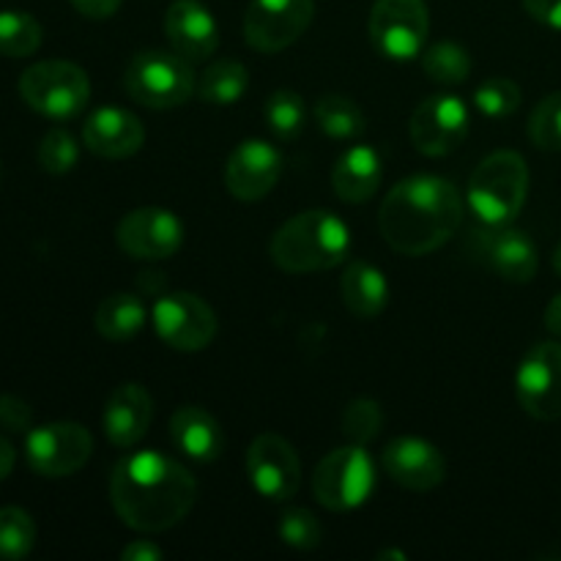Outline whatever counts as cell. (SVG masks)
<instances>
[{"label": "cell", "instance_id": "obj_21", "mask_svg": "<svg viewBox=\"0 0 561 561\" xmlns=\"http://www.w3.org/2000/svg\"><path fill=\"white\" fill-rule=\"evenodd\" d=\"M82 142L102 159H129L146 142V126L124 107H99L82 124Z\"/></svg>", "mask_w": 561, "mask_h": 561}, {"label": "cell", "instance_id": "obj_40", "mask_svg": "<svg viewBox=\"0 0 561 561\" xmlns=\"http://www.w3.org/2000/svg\"><path fill=\"white\" fill-rule=\"evenodd\" d=\"M124 561H159L162 559V548L151 540H135L121 551Z\"/></svg>", "mask_w": 561, "mask_h": 561}, {"label": "cell", "instance_id": "obj_3", "mask_svg": "<svg viewBox=\"0 0 561 561\" xmlns=\"http://www.w3.org/2000/svg\"><path fill=\"white\" fill-rule=\"evenodd\" d=\"M268 252L274 266L288 274L329 272L348 257L351 228L337 214L310 208L279 225Z\"/></svg>", "mask_w": 561, "mask_h": 561}, {"label": "cell", "instance_id": "obj_9", "mask_svg": "<svg viewBox=\"0 0 561 561\" xmlns=\"http://www.w3.org/2000/svg\"><path fill=\"white\" fill-rule=\"evenodd\" d=\"M153 329H157L159 340L164 345L184 354H195V351L208 348L217 337V312L195 294L186 290H173V294H162L153 301Z\"/></svg>", "mask_w": 561, "mask_h": 561}, {"label": "cell", "instance_id": "obj_18", "mask_svg": "<svg viewBox=\"0 0 561 561\" xmlns=\"http://www.w3.org/2000/svg\"><path fill=\"white\" fill-rule=\"evenodd\" d=\"M381 466L400 488L427 493L447 477V460L436 444L420 436H398L383 447Z\"/></svg>", "mask_w": 561, "mask_h": 561}, {"label": "cell", "instance_id": "obj_20", "mask_svg": "<svg viewBox=\"0 0 561 561\" xmlns=\"http://www.w3.org/2000/svg\"><path fill=\"white\" fill-rule=\"evenodd\" d=\"M164 36L173 53L190 64L211 58L219 47V27L201 0H173L164 14Z\"/></svg>", "mask_w": 561, "mask_h": 561}, {"label": "cell", "instance_id": "obj_31", "mask_svg": "<svg viewBox=\"0 0 561 561\" xmlns=\"http://www.w3.org/2000/svg\"><path fill=\"white\" fill-rule=\"evenodd\" d=\"M36 546V520L22 507L0 510V559L20 561Z\"/></svg>", "mask_w": 561, "mask_h": 561}, {"label": "cell", "instance_id": "obj_34", "mask_svg": "<svg viewBox=\"0 0 561 561\" xmlns=\"http://www.w3.org/2000/svg\"><path fill=\"white\" fill-rule=\"evenodd\" d=\"M383 427V411L376 400L370 398H356L345 405L343 411V433L351 444L367 447L376 442L378 433Z\"/></svg>", "mask_w": 561, "mask_h": 561}, {"label": "cell", "instance_id": "obj_39", "mask_svg": "<svg viewBox=\"0 0 561 561\" xmlns=\"http://www.w3.org/2000/svg\"><path fill=\"white\" fill-rule=\"evenodd\" d=\"M121 3L124 0H71V5L88 20H107L121 9Z\"/></svg>", "mask_w": 561, "mask_h": 561}, {"label": "cell", "instance_id": "obj_22", "mask_svg": "<svg viewBox=\"0 0 561 561\" xmlns=\"http://www.w3.org/2000/svg\"><path fill=\"white\" fill-rule=\"evenodd\" d=\"M170 442L195 463H214L225 449L222 425L203 405H181L170 416Z\"/></svg>", "mask_w": 561, "mask_h": 561}, {"label": "cell", "instance_id": "obj_19", "mask_svg": "<svg viewBox=\"0 0 561 561\" xmlns=\"http://www.w3.org/2000/svg\"><path fill=\"white\" fill-rule=\"evenodd\" d=\"M153 420V398L142 383H121L110 392L102 414V431L118 449H131L146 438Z\"/></svg>", "mask_w": 561, "mask_h": 561}, {"label": "cell", "instance_id": "obj_15", "mask_svg": "<svg viewBox=\"0 0 561 561\" xmlns=\"http://www.w3.org/2000/svg\"><path fill=\"white\" fill-rule=\"evenodd\" d=\"M115 241L126 255L137 261H164L184 244V225L168 208L140 206L121 219Z\"/></svg>", "mask_w": 561, "mask_h": 561}, {"label": "cell", "instance_id": "obj_35", "mask_svg": "<svg viewBox=\"0 0 561 561\" xmlns=\"http://www.w3.org/2000/svg\"><path fill=\"white\" fill-rule=\"evenodd\" d=\"M77 159H80V146L71 137L69 129L64 126H55L38 142V164H42L44 173L49 175H66L75 170Z\"/></svg>", "mask_w": 561, "mask_h": 561}, {"label": "cell", "instance_id": "obj_41", "mask_svg": "<svg viewBox=\"0 0 561 561\" xmlns=\"http://www.w3.org/2000/svg\"><path fill=\"white\" fill-rule=\"evenodd\" d=\"M14 463H16L14 447H11L9 438L0 436V482H3L11 471H14Z\"/></svg>", "mask_w": 561, "mask_h": 561}, {"label": "cell", "instance_id": "obj_12", "mask_svg": "<svg viewBox=\"0 0 561 561\" xmlns=\"http://www.w3.org/2000/svg\"><path fill=\"white\" fill-rule=\"evenodd\" d=\"M469 124V107L458 96L438 93V96H427L416 104V110L411 113L409 135L422 157L438 159L449 157L463 146Z\"/></svg>", "mask_w": 561, "mask_h": 561}, {"label": "cell", "instance_id": "obj_2", "mask_svg": "<svg viewBox=\"0 0 561 561\" xmlns=\"http://www.w3.org/2000/svg\"><path fill=\"white\" fill-rule=\"evenodd\" d=\"M463 222V197L442 175L420 173L398 181L383 197L378 230L394 252L409 257L442 250Z\"/></svg>", "mask_w": 561, "mask_h": 561}, {"label": "cell", "instance_id": "obj_44", "mask_svg": "<svg viewBox=\"0 0 561 561\" xmlns=\"http://www.w3.org/2000/svg\"><path fill=\"white\" fill-rule=\"evenodd\" d=\"M553 272L561 277V244L557 247V252H553Z\"/></svg>", "mask_w": 561, "mask_h": 561}, {"label": "cell", "instance_id": "obj_1", "mask_svg": "<svg viewBox=\"0 0 561 561\" xmlns=\"http://www.w3.org/2000/svg\"><path fill=\"white\" fill-rule=\"evenodd\" d=\"M197 499L192 471L159 449L124 455L110 474V502L121 524L157 535L179 526Z\"/></svg>", "mask_w": 561, "mask_h": 561}, {"label": "cell", "instance_id": "obj_30", "mask_svg": "<svg viewBox=\"0 0 561 561\" xmlns=\"http://www.w3.org/2000/svg\"><path fill=\"white\" fill-rule=\"evenodd\" d=\"M263 118H266V126L272 129L274 137H279V140H296L305 131L307 104L299 93L283 88V91H274L266 99V104H263Z\"/></svg>", "mask_w": 561, "mask_h": 561}, {"label": "cell", "instance_id": "obj_5", "mask_svg": "<svg viewBox=\"0 0 561 561\" xmlns=\"http://www.w3.org/2000/svg\"><path fill=\"white\" fill-rule=\"evenodd\" d=\"M124 91L137 104L151 110L184 107L197 91L195 71L179 53L146 49L129 60L124 71Z\"/></svg>", "mask_w": 561, "mask_h": 561}, {"label": "cell", "instance_id": "obj_8", "mask_svg": "<svg viewBox=\"0 0 561 561\" xmlns=\"http://www.w3.org/2000/svg\"><path fill=\"white\" fill-rule=\"evenodd\" d=\"M367 33L383 58L405 64L425 53L431 36V11L425 0H376L367 20Z\"/></svg>", "mask_w": 561, "mask_h": 561}, {"label": "cell", "instance_id": "obj_32", "mask_svg": "<svg viewBox=\"0 0 561 561\" xmlns=\"http://www.w3.org/2000/svg\"><path fill=\"white\" fill-rule=\"evenodd\" d=\"M524 102L518 82L510 77H488L485 82L474 88V107L485 118H507Z\"/></svg>", "mask_w": 561, "mask_h": 561}, {"label": "cell", "instance_id": "obj_16", "mask_svg": "<svg viewBox=\"0 0 561 561\" xmlns=\"http://www.w3.org/2000/svg\"><path fill=\"white\" fill-rule=\"evenodd\" d=\"M469 250L507 283L526 285L537 277L540 257L535 241L524 230L510 225H485L482 230H474Z\"/></svg>", "mask_w": 561, "mask_h": 561}, {"label": "cell", "instance_id": "obj_42", "mask_svg": "<svg viewBox=\"0 0 561 561\" xmlns=\"http://www.w3.org/2000/svg\"><path fill=\"white\" fill-rule=\"evenodd\" d=\"M546 329L561 337V294L553 296L551 305L546 307Z\"/></svg>", "mask_w": 561, "mask_h": 561}, {"label": "cell", "instance_id": "obj_36", "mask_svg": "<svg viewBox=\"0 0 561 561\" xmlns=\"http://www.w3.org/2000/svg\"><path fill=\"white\" fill-rule=\"evenodd\" d=\"M529 140L540 151H561V91L548 93L531 110Z\"/></svg>", "mask_w": 561, "mask_h": 561}, {"label": "cell", "instance_id": "obj_38", "mask_svg": "<svg viewBox=\"0 0 561 561\" xmlns=\"http://www.w3.org/2000/svg\"><path fill=\"white\" fill-rule=\"evenodd\" d=\"M524 9L540 25L561 31V0H524Z\"/></svg>", "mask_w": 561, "mask_h": 561}, {"label": "cell", "instance_id": "obj_33", "mask_svg": "<svg viewBox=\"0 0 561 561\" xmlns=\"http://www.w3.org/2000/svg\"><path fill=\"white\" fill-rule=\"evenodd\" d=\"M277 535L294 551H316L323 542V526L318 515L310 513V510L290 507L279 515Z\"/></svg>", "mask_w": 561, "mask_h": 561}, {"label": "cell", "instance_id": "obj_24", "mask_svg": "<svg viewBox=\"0 0 561 561\" xmlns=\"http://www.w3.org/2000/svg\"><path fill=\"white\" fill-rule=\"evenodd\" d=\"M340 294L345 307L362 321L378 318L389 305V283L378 266L367 261H351L340 277Z\"/></svg>", "mask_w": 561, "mask_h": 561}, {"label": "cell", "instance_id": "obj_10", "mask_svg": "<svg viewBox=\"0 0 561 561\" xmlns=\"http://www.w3.org/2000/svg\"><path fill=\"white\" fill-rule=\"evenodd\" d=\"M93 436L80 422H49L31 427L25 438V458L36 474L60 480L71 477L91 460Z\"/></svg>", "mask_w": 561, "mask_h": 561}, {"label": "cell", "instance_id": "obj_27", "mask_svg": "<svg viewBox=\"0 0 561 561\" xmlns=\"http://www.w3.org/2000/svg\"><path fill=\"white\" fill-rule=\"evenodd\" d=\"M312 115H316L318 129L332 140H356L367 129V118L359 104L348 96H340V93L318 99Z\"/></svg>", "mask_w": 561, "mask_h": 561}, {"label": "cell", "instance_id": "obj_37", "mask_svg": "<svg viewBox=\"0 0 561 561\" xmlns=\"http://www.w3.org/2000/svg\"><path fill=\"white\" fill-rule=\"evenodd\" d=\"M33 425V409L16 394H0V427L11 433H27Z\"/></svg>", "mask_w": 561, "mask_h": 561}, {"label": "cell", "instance_id": "obj_11", "mask_svg": "<svg viewBox=\"0 0 561 561\" xmlns=\"http://www.w3.org/2000/svg\"><path fill=\"white\" fill-rule=\"evenodd\" d=\"M316 16V0H252L244 14V38L255 53H283L299 42Z\"/></svg>", "mask_w": 561, "mask_h": 561}, {"label": "cell", "instance_id": "obj_29", "mask_svg": "<svg viewBox=\"0 0 561 561\" xmlns=\"http://www.w3.org/2000/svg\"><path fill=\"white\" fill-rule=\"evenodd\" d=\"M44 31L38 20L27 11H0V55L5 58H27L42 47Z\"/></svg>", "mask_w": 561, "mask_h": 561}, {"label": "cell", "instance_id": "obj_6", "mask_svg": "<svg viewBox=\"0 0 561 561\" xmlns=\"http://www.w3.org/2000/svg\"><path fill=\"white\" fill-rule=\"evenodd\" d=\"M376 488V463L359 444L332 449L312 471V496L329 513L359 510Z\"/></svg>", "mask_w": 561, "mask_h": 561}, {"label": "cell", "instance_id": "obj_7", "mask_svg": "<svg viewBox=\"0 0 561 561\" xmlns=\"http://www.w3.org/2000/svg\"><path fill=\"white\" fill-rule=\"evenodd\" d=\"M20 96L44 118L69 121L85 110L91 80L71 60H42L22 71Z\"/></svg>", "mask_w": 561, "mask_h": 561}, {"label": "cell", "instance_id": "obj_17", "mask_svg": "<svg viewBox=\"0 0 561 561\" xmlns=\"http://www.w3.org/2000/svg\"><path fill=\"white\" fill-rule=\"evenodd\" d=\"M283 175V153L266 140L239 142L225 164V186L241 203H257L277 186Z\"/></svg>", "mask_w": 561, "mask_h": 561}, {"label": "cell", "instance_id": "obj_23", "mask_svg": "<svg viewBox=\"0 0 561 561\" xmlns=\"http://www.w3.org/2000/svg\"><path fill=\"white\" fill-rule=\"evenodd\" d=\"M383 179L381 153L373 146H351L332 168V190L343 203H367Z\"/></svg>", "mask_w": 561, "mask_h": 561}, {"label": "cell", "instance_id": "obj_43", "mask_svg": "<svg viewBox=\"0 0 561 561\" xmlns=\"http://www.w3.org/2000/svg\"><path fill=\"white\" fill-rule=\"evenodd\" d=\"M157 283H164L162 274H159V272H142V274H140L142 296H148V290H151L153 299H159V296H162V288H157Z\"/></svg>", "mask_w": 561, "mask_h": 561}, {"label": "cell", "instance_id": "obj_26", "mask_svg": "<svg viewBox=\"0 0 561 561\" xmlns=\"http://www.w3.org/2000/svg\"><path fill=\"white\" fill-rule=\"evenodd\" d=\"M250 88V71L241 60L233 58H217L203 69L197 77V96L206 104H217V107H230L239 102Z\"/></svg>", "mask_w": 561, "mask_h": 561}, {"label": "cell", "instance_id": "obj_4", "mask_svg": "<svg viewBox=\"0 0 561 561\" xmlns=\"http://www.w3.org/2000/svg\"><path fill=\"white\" fill-rule=\"evenodd\" d=\"M529 195V168L518 151H493L469 179L466 203L482 225H513Z\"/></svg>", "mask_w": 561, "mask_h": 561}, {"label": "cell", "instance_id": "obj_14", "mask_svg": "<svg viewBox=\"0 0 561 561\" xmlns=\"http://www.w3.org/2000/svg\"><path fill=\"white\" fill-rule=\"evenodd\" d=\"M247 474L263 499L290 502L301 488V460L283 436L261 433L247 449Z\"/></svg>", "mask_w": 561, "mask_h": 561}, {"label": "cell", "instance_id": "obj_13", "mask_svg": "<svg viewBox=\"0 0 561 561\" xmlns=\"http://www.w3.org/2000/svg\"><path fill=\"white\" fill-rule=\"evenodd\" d=\"M520 409L540 422L561 420V343H537L515 373Z\"/></svg>", "mask_w": 561, "mask_h": 561}, {"label": "cell", "instance_id": "obj_28", "mask_svg": "<svg viewBox=\"0 0 561 561\" xmlns=\"http://www.w3.org/2000/svg\"><path fill=\"white\" fill-rule=\"evenodd\" d=\"M422 71L436 85H463L471 75V55L460 44L438 42L422 53Z\"/></svg>", "mask_w": 561, "mask_h": 561}, {"label": "cell", "instance_id": "obj_25", "mask_svg": "<svg viewBox=\"0 0 561 561\" xmlns=\"http://www.w3.org/2000/svg\"><path fill=\"white\" fill-rule=\"evenodd\" d=\"M148 321V307L137 294H113L96 307V332L110 343H129L142 332Z\"/></svg>", "mask_w": 561, "mask_h": 561}]
</instances>
